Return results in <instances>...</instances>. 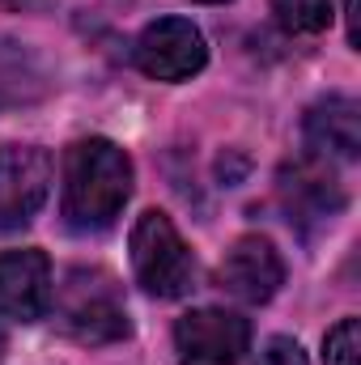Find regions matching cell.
I'll use <instances>...</instances> for the list:
<instances>
[{
    "label": "cell",
    "instance_id": "cell-1",
    "mask_svg": "<svg viewBox=\"0 0 361 365\" xmlns=\"http://www.w3.org/2000/svg\"><path fill=\"white\" fill-rule=\"evenodd\" d=\"M132 195V158L115 140H77L64 153V225L77 234H102L119 221Z\"/></svg>",
    "mask_w": 361,
    "mask_h": 365
},
{
    "label": "cell",
    "instance_id": "cell-2",
    "mask_svg": "<svg viewBox=\"0 0 361 365\" xmlns=\"http://www.w3.org/2000/svg\"><path fill=\"white\" fill-rule=\"evenodd\" d=\"M56 327L77 344H115L128 340V306L115 276L102 268H68L60 289H51Z\"/></svg>",
    "mask_w": 361,
    "mask_h": 365
},
{
    "label": "cell",
    "instance_id": "cell-3",
    "mask_svg": "<svg viewBox=\"0 0 361 365\" xmlns=\"http://www.w3.org/2000/svg\"><path fill=\"white\" fill-rule=\"evenodd\" d=\"M132 272L149 297H183L195 284V259L175 221L158 208L141 212L132 225Z\"/></svg>",
    "mask_w": 361,
    "mask_h": 365
},
{
    "label": "cell",
    "instance_id": "cell-4",
    "mask_svg": "<svg viewBox=\"0 0 361 365\" xmlns=\"http://www.w3.org/2000/svg\"><path fill=\"white\" fill-rule=\"evenodd\" d=\"M132 60L153 81H187L204 68L208 47H204V34L187 17H158L141 30Z\"/></svg>",
    "mask_w": 361,
    "mask_h": 365
},
{
    "label": "cell",
    "instance_id": "cell-5",
    "mask_svg": "<svg viewBox=\"0 0 361 365\" xmlns=\"http://www.w3.org/2000/svg\"><path fill=\"white\" fill-rule=\"evenodd\" d=\"M51 191V158L39 145L0 149V230H26Z\"/></svg>",
    "mask_w": 361,
    "mask_h": 365
},
{
    "label": "cell",
    "instance_id": "cell-6",
    "mask_svg": "<svg viewBox=\"0 0 361 365\" xmlns=\"http://www.w3.org/2000/svg\"><path fill=\"white\" fill-rule=\"evenodd\" d=\"M251 344V323L230 310H187L175 323L179 365H238Z\"/></svg>",
    "mask_w": 361,
    "mask_h": 365
},
{
    "label": "cell",
    "instance_id": "cell-7",
    "mask_svg": "<svg viewBox=\"0 0 361 365\" xmlns=\"http://www.w3.org/2000/svg\"><path fill=\"white\" fill-rule=\"evenodd\" d=\"M0 310L17 323H39L51 310V259L43 251H0Z\"/></svg>",
    "mask_w": 361,
    "mask_h": 365
},
{
    "label": "cell",
    "instance_id": "cell-8",
    "mask_svg": "<svg viewBox=\"0 0 361 365\" xmlns=\"http://www.w3.org/2000/svg\"><path fill=\"white\" fill-rule=\"evenodd\" d=\"M217 276H221V289L225 293H234L238 302L260 306V302H272L276 297V289L285 280V264H280V255H276V247H272L268 238L247 234V238H238L225 251Z\"/></svg>",
    "mask_w": 361,
    "mask_h": 365
},
{
    "label": "cell",
    "instance_id": "cell-9",
    "mask_svg": "<svg viewBox=\"0 0 361 365\" xmlns=\"http://www.w3.org/2000/svg\"><path fill=\"white\" fill-rule=\"evenodd\" d=\"M276 191H280V204H285L289 221H298V225H306V221H332L345 208L340 179L332 175V166L323 158H302V162L285 166Z\"/></svg>",
    "mask_w": 361,
    "mask_h": 365
},
{
    "label": "cell",
    "instance_id": "cell-10",
    "mask_svg": "<svg viewBox=\"0 0 361 365\" xmlns=\"http://www.w3.org/2000/svg\"><path fill=\"white\" fill-rule=\"evenodd\" d=\"M306 145H310V158H340V162H353L361 153V106L357 98L349 93H327L319 98L310 110H306Z\"/></svg>",
    "mask_w": 361,
    "mask_h": 365
},
{
    "label": "cell",
    "instance_id": "cell-11",
    "mask_svg": "<svg viewBox=\"0 0 361 365\" xmlns=\"http://www.w3.org/2000/svg\"><path fill=\"white\" fill-rule=\"evenodd\" d=\"M47 93V73L39 64V56L30 47H21L17 38L0 34V115L30 106Z\"/></svg>",
    "mask_w": 361,
    "mask_h": 365
},
{
    "label": "cell",
    "instance_id": "cell-12",
    "mask_svg": "<svg viewBox=\"0 0 361 365\" xmlns=\"http://www.w3.org/2000/svg\"><path fill=\"white\" fill-rule=\"evenodd\" d=\"M272 13L289 34H319L332 21V0H272Z\"/></svg>",
    "mask_w": 361,
    "mask_h": 365
},
{
    "label": "cell",
    "instance_id": "cell-13",
    "mask_svg": "<svg viewBox=\"0 0 361 365\" xmlns=\"http://www.w3.org/2000/svg\"><path fill=\"white\" fill-rule=\"evenodd\" d=\"M323 365H361V323L340 319L323 340Z\"/></svg>",
    "mask_w": 361,
    "mask_h": 365
},
{
    "label": "cell",
    "instance_id": "cell-14",
    "mask_svg": "<svg viewBox=\"0 0 361 365\" xmlns=\"http://www.w3.org/2000/svg\"><path fill=\"white\" fill-rule=\"evenodd\" d=\"M255 365H306V353H302L298 340H289V336H272L268 344L260 349Z\"/></svg>",
    "mask_w": 361,
    "mask_h": 365
},
{
    "label": "cell",
    "instance_id": "cell-15",
    "mask_svg": "<svg viewBox=\"0 0 361 365\" xmlns=\"http://www.w3.org/2000/svg\"><path fill=\"white\" fill-rule=\"evenodd\" d=\"M345 13H349V43H353V47H357V0H349V9H345Z\"/></svg>",
    "mask_w": 361,
    "mask_h": 365
},
{
    "label": "cell",
    "instance_id": "cell-16",
    "mask_svg": "<svg viewBox=\"0 0 361 365\" xmlns=\"http://www.w3.org/2000/svg\"><path fill=\"white\" fill-rule=\"evenodd\" d=\"M4 353H9V336H4V327H0V361H4Z\"/></svg>",
    "mask_w": 361,
    "mask_h": 365
},
{
    "label": "cell",
    "instance_id": "cell-17",
    "mask_svg": "<svg viewBox=\"0 0 361 365\" xmlns=\"http://www.w3.org/2000/svg\"><path fill=\"white\" fill-rule=\"evenodd\" d=\"M0 4H9V9H21V4H30V0H0Z\"/></svg>",
    "mask_w": 361,
    "mask_h": 365
},
{
    "label": "cell",
    "instance_id": "cell-18",
    "mask_svg": "<svg viewBox=\"0 0 361 365\" xmlns=\"http://www.w3.org/2000/svg\"><path fill=\"white\" fill-rule=\"evenodd\" d=\"M195 4H221V0H195Z\"/></svg>",
    "mask_w": 361,
    "mask_h": 365
}]
</instances>
